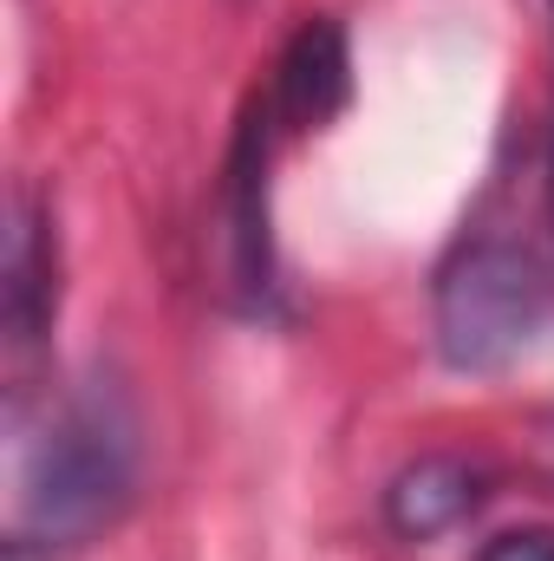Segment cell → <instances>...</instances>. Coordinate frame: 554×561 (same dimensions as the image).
<instances>
[{"label": "cell", "mask_w": 554, "mask_h": 561, "mask_svg": "<svg viewBox=\"0 0 554 561\" xmlns=\"http://www.w3.org/2000/svg\"><path fill=\"white\" fill-rule=\"evenodd\" d=\"M549 313V287L529 249L516 242H470L437 275V346L463 373L509 366Z\"/></svg>", "instance_id": "2"}, {"label": "cell", "mask_w": 554, "mask_h": 561, "mask_svg": "<svg viewBox=\"0 0 554 561\" xmlns=\"http://www.w3.org/2000/svg\"><path fill=\"white\" fill-rule=\"evenodd\" d=\"M0 561H53V549H46L39 536H13V542L0 549Z\"/></svg>", "instance_id": "8"}, {"label": "cell", "mask_w": 554, "mask_h": 561, "mask_svg": "<svg viewBox=\"0 0 554 561\" xmlns=\"http://www.w3.org/2000/svg\"><path fill=\"white\" fill-rule=\"evenodd\" d=\"M53 313H59V236L46 209L20 196L13 236H7V327L13 340H39Z\"/></svg>", "instance_id": "6"}, {"label": "cell", "mask_w": 554, "mask_h": 561, "mask_svg": "<svg viewBox=\"0 0 554 561\" xmlns=\"http://www.w3.org/2000/svg\"><path fill=\"white\" fill-rule=\"evenodd\" d=\"M483 561H554V536L549 529H516V536H496Z\"/></svg>", "instance_id": "7"}, {"label": "cell", "mask_w": 554, "mask_h": 561, "mask_svg": "<svg viewBox=\"0 0 554 561\" xmlns=\"http://www.w3.org/2000/svg\"><path fill=\"white\" fill-rule=\"evenodd\" d=\"M268 105L242 125L229 176H222V229H229V287L242 307H268L275 255H268Z\"/></svg>", "instance_id": "3"}, {"label": "cell", "mask_w": 554, "mask_h": 561, "mask_svg": "<svg viewBox=\"0 0 554 561\" xmlns=\"http://www.w3.org/2000/svg\"><path fill=\"white\" fill-rule=\"evenodd\" d=\"M131 503V424L105 399L72 405L26 457V523L53 549L92 542Z\"/></svg>", "instance_id": "1"}, {"label": "cell", "mask_w": 554, "mask_h": 561, "mask_svg": "<svg viewBox=\"0 0 554 561\" xmlns=\"http://www.w3.org/2000/svg\"><path fill=\"white\" fill-rule=\"evenodd\" d=\"M346 92H353L346 33L333 20H307L287 39V53H280V66H275V92H268L275 118L293 125V131H313V125H326L346 105Z\"/></svg>", "instance_id": "4"}, {"label": "cell", "mask_w": 554, "mask_h": 561, "mask_svg": "<svg viewBox=\"0 0 554 561\" xmlns=\"http://www.w3.org/2000/svg\"><path fill=\"white\" fill-rule=\"evenodd\" d=\"M483 503V470L470 457H450V450H430L405 463L385 490V523L405 536V542H430L443 529H457L470 510Z\"/></svg>", "instance_id": "5"}]
</instances>
